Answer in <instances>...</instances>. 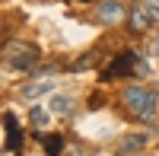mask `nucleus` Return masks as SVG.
<instances>
[{
  "mask_svg": "<svg viewBox=\"0 0 159 156\" xmlns=\"http://www.w3.org/2000/svg\"><path fill=\"white\" fill-rule=\"evenodd\" d=\"M121 102H124V108L134 115V118H140V121H150L156 115V108H159L156 93L147 89V86H127L121 93Z\"/></svg>",
  "mask_w": 159,
  "mask_h": 156,
  "instance_id": "obj_1",
  "label": "nucleus"
},
{
  "mask_svg": "<svg viewBox=\"0 0 159 156\" xmlns=\"http://www.w3.org/2000/svg\"><path fill=\"white\" fill-rule=\"evenodd\" d=\"M3 57L10 67H19V70H32L35 64H38V48L32 45H25V42H10L3 48Z\"/></svg>",
  "mask_w": 159,
  "mask_h": 156,
  "instance_id": "obj_2",
  "label": "nucleus"
},
{
  "mask_svg": "<svg viewBox=\"0 0 159 156\" xmlns=\"http://www.w3.org/2000/svg\"><path fill=\"white\" fill-rule=\"evenodd\" d=\"M137 70V54L134 51H121V54H115V61L108 67L102 70V80H118V76H130Z\"/></svg>",
  "mask_w": 159,
  "mask_h": 156,
  "instance_id": "obj_3",
  "label": "nucleus"
},
{
  "mask_svg": "<svg viewBox=\"0 0 159 156\" xmlns=\"http://www.w3.org/2000/svg\"><path fill=\"white\" fill-rule=\"evenodd\" d=\"M127 25H130V32H137V35L153 29V16L147 13V7H143V3H137V7L127 10Z\"/></svg>",
  "mask_w": 159,
  "mask_h": 156,
  "instance_id": "obj_4",
  "label": "nucleus"
},
{
  "mask_svg": "<svg viewBox=\"0 0 159 156\" xmlns=\"http://www.w3.org/2000/svg\"><path fill=\"white\" fill-rule=\"evenodd\" d=\"M3 124H7V140H3V147L13 153V150H22V127H19V121H16V115L13 112H7L3 115Z\"/></svg>",
  "mask_w": 159,
  "mask_h": 156,
  "instance_id": "obj_5",
  "label": "nucleus"
},
{
  "mask_svg": "<svg viewBox=\"0 0 159 156\" xmlns=\"http://www.w3.org/2000/svg\"><path fill=\"white\" fill-rule=\"evenodd\" d=\"M124 16V3H118V0H105L99 3V19L102 22H118Z\"/></svg>",
  "mask_w": 159,
  "mask_h": 156,
  "instance_id": "obj_6",
  "label": "nucleus"
},
{
  "mask_svg": "<svg viewBox=\"0 0 159 156\" xmlns=\"http://www.w3.org/2000/svg\"><path fill=\"white\" fill-rule=\"evenodd\" d=\"M42 144H45V153H48V156H57V153L64 150V137H57V134L45 137V134H42Z\"/></svg>",
  "mask_w": 159,
  "mask_h": 156,
  "instance_id": "obj_7",
  "label": "nucleus"
},
{
  "mask_svg": "<svg viewBox=\"0 0 159 156\" xmlns=\"http://www.w3.org/2000/svg\"><path fill=\"white\" fill-rule=\"evenodd\" d=\"M143 144H147V137H127V140H121V147H118V153H121V156H130L134 150H140Z\"/></svg>",
  "mask_w": 159,
  "mask_h": 156,
  "instance_id": "obj_8",
  "label": "nucleus"
},
{
  "mask_svg": "<svg viewBox=\"0 0 159 156\" xmlns=\"http://www.w3.org/2000/svg\"><path fill=\"white\" fill-rule=\"evenodd\" d=\"M42 93H51V80H42V83H29V86H22V96H42Z\"/></svg>",
  "mask_w": 159,
  "mask_h": 156,
  "instance_id": "obj_9",
  "label": "nucleus"
},
{
  "mask_svg": "<svg viewBox=\"0 0 159 156\" xmlns=\"http://www.w3.org/2000/svg\"><path fill=\"white\" fill-rule=\"evenodd\" d=\"M51 105H54V112H57V115H70V99H64V96H57L54 102H51Z\"/></svg>",
  "mask_w": 159,
  "mask_h": 156,
  "instance_id": "obj_10",
  "label": "nucleus"
},
{
  "mask_svg": "<svg viewBox=\"0 0 159 156\" xmlns=\"http://www.w3.org/2000/svg\"><path fill=\"white\" fill-rule=\"evenodd\" d=\"M32 124H35V127H45V124H48V115H45V108H38V105L32 108Z\"/></svg>",
  "mask_w": 159,
  "mask_h": 156,
  "instance_id": "obj_11",
  "label": "nucleus"
},
{
  "mask_svg": "<svg viewBox=\"0 0 159 156\" xmlns=\"http://www.w3.org/2000/svg\"><path fill=\"white\" fill-rule=\"evenodd\" d=\"M143 7H147V13L153 16V22H159V0H143Z\"/></svg>",
  "mask_w": 159,
  "mask_h": 156,
  "instance_id": "obj_12",
  "label": "nucleus"
},
{
  "mask_svg": "<svg viewBox=\"0 0 159 156\" xmlns=\"http://www.w3.org/2000/svg\"><path fill=\"white\" fill-rule=\"evenodd\" d=\"M83 3H89V0H83Z\"/></svg>",
  "mask_w": 159,
  "mask_h": 156,
  "instance_id": "obj_13",
  "label": "nucleus"
}]
</instances>
